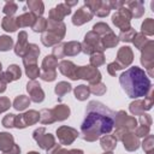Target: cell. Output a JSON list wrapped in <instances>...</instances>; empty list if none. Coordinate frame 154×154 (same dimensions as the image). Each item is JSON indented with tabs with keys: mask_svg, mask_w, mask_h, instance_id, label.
Wrapping results in <instances>:
<instances>
[{
	"mask_svg": "<svg viewBox=\"0 0 154 154\" xmlns=\"http://www.w3.org/2000/svg\"><path fill=\"white\" fill-rule=\"evenodd\" d=\"M116 112L102 102L93 100L85 107V117L81 124V137L87 142H94L114 128Z\"/></svg>",
	"mask_w": 154,
	"mask_h": 154,
	"instance_id": "1",
	"label": "cell"
},
{
	"mask_svg": "<svg viewBox=\"0 0 154 154\" xmlns=\"http://www.w3.org/2000/svg\"><path fill=\"white\" fill-rule=\"evenodd\" d=\"M119 83L126 95L131 99L146 96L152 89V83L146 71L138 66L129 67L119 76Z\"/></svg>",
	"mask_w": 154,
	"mask_h": 154,
	"instance_id": "2",
	"label": "cell"
},
{
	"mask_svg": "<svg viewBox=\"0 0 154 154\" xmlns=\"http://www.w3.org/2000/svg\"><path fill=\"white\" fill-rule=\"evenodd\" d=\"M103 51L105 49L101 45V37L97 34H95L93 30L88 31L84 36L83 42L81 43V52L91 55L95 52H103Z\"/></svg>",
	"mask_w": 154,
	"mask_h": 154,
	"instance_id": "3",
	"label": "cell"
},
{
	"mask_svg": "<svg viewBox=\"0 0 154 154\" xmlns=\"http://www.w3.org/2000/svg\"><path fill=\"white\" fill-rule=\"evenodd\" d=\"M114 125L116 129L123 130L125 132H134L137 128V119L132 116H129L125 111H118L116 112Z\"/></svg>",
	"mask_w": 154,
	"mask_h": 154,
	"instance_id": "4",
	"label": "cell"
},
{
	"mask_svg": "<svg viewBox=\"0 0 154 154\" xmlns=\"http://www.w3.org/2000/svg\"><path fill=\"white\" fill-rule=\"evenodd\" d=\"M141 64L146 69L149 77L154 76V41L149 40L148 43L141 49Z\"/></svg>",
	"mask_w": 154,
	"mask_h": 154,
	"instance_id": "5",
	"label": "cell"
},
{
	"mask_svg": "<svg viewBox=\"0 0 154 154\" xmlns=\"http://www.w3.org/2000/svg\"><path fill=\"white\" fill-rule=\"evenodd\" d=\"M153 102H154L153 89H150L149 93L144 96V99H142V100L137 99V100L132 101L129 105V111L134 116H142L143 113H146L147 111H149L153 107Z\"/></svg>",
	"mask_w": 154,
	"mask_h": 154,
	"instance_id": "6",
	"label": "cell"
},
{
	"mask_svg": "<svg viewBox=\"0 0 154 154\" xmlns=\"http://www.w3.org/2000/svg\"><path fill=\"white\" fill-rule=\"evenodd\" d=\"M32 138L36 141V143L38 144V147L41 149L48 150L52 147H54L55 143V137L52 134H47L45 128H37L36 130H34L32 132Z\"/></svg>",
	"mask_w": 154,
	"mask_h": 154,
	"instance_id": "7",
	"label": "cell"
},
{
	"mask_svg": "<svg viewBox=\"0 0 154 154\" xmlns=\"http://www.w3.org/2000/svg\"><path fill=\"white\" fill-rule=\"evenodd\" d=\"M77 79H85L89 83V85H91V84H96L101 82V73L96 67H93L90 65L78 66Z\"/></svg>",
	"mask_w": 154,
	"mask_h": 154,
	"instance_id": "8",
	"label": "cell"
},
{
	"mask_svg": "<svg viewBox=\"0 0 154 154\" xmlns=\"http://www.w3.org/2000/svg\"><path fill=\"white\" fill-rule=\"evenodd\" d=\"M38 120H40V112H37L35 109H29L25 113L16 116L14 128L24 129L26 126H30V125H34V124L38 123Z\"/></svg>",
	"mask_w": 154,
	"mask_h": 154,
	"instance_id": "9",
	"label": "cell"
},
{
	"mask_svg": "<svg viewBox=\"0 0 154 154\" xmlns=\"http://www.w3.org/2000/svg\"><path fill=\"white\" fill-rule=\"evenodd\" d=\"M57 136L61 146H69L75 142V140L79 136V134L75 128L61 125L57 129Z\"/></svg>",
	"mask_w": 154,
	"mask_h": 154,
	"instance_id": "10",
	"label": "cell"
},
{
	"mask_svg": "<svg viewBox=\"0 0 154 154\" xmlns=\"http://www.w3.org/2000/svg\"><path fill=\"white\" fill-rule=\"evenodd\" d=\"M131 13L129 12V10L124 6L122 8H119L113 16H112V23L120 29V31L129 29L130 25V20H131Z\"/></svg>",
	"mask_w": 154,
	"mask_h": 154,
	"instance_id": "11",
	"label": "cell"
},
{
	"mask_svg": "<svg viewBox=\"0 0 154 154\" xmlns=\"http://www.w3.org/2000/svg\"><path fill=\"white\" fill-rule=\"evenodd\" d=\"M26 91L29 93V99L32 102L40 103L45 100V91L36 81H29L26 83Z\"/></svg>",
	"mask_w": 154,
	"mask_h": 154,
	"instance_id": "12",
	"label": "cell"
},
{
	"mask_svg": "<svg viewBox=\"0 0 154 154\" xmlns=\"http://www.w3.org/2000/svg\"><path fill=\"white\" fill-rule=\"evenodd\" d=\"M122 69H125L128 66L131 65V63L134 61V52L132 49L129 47V46H123L118 49V53H117V58L116 60Z\"/></svg>",
	"mask_w": 154,
	"mask_h": 154,
	"instance_id": "13",
	"label": "cell"
},
{
	"mask_svg": "<svg viewBox=\"0 0 154 154\" xmlns=\"http://www.w3.org/2000/svg\"><path fill=\"white\" fill-rule=\"evenodd\" d=\"M150 125H152V117L147 113H143L142 116H140V119L137 120V128L135 129L134 134L137 137H146L147 135H149Z\"/></svg>",
	"mask_w": 154,
	"mask_h": 154,
	"instance_id": "14",
	"label": "cell"
},
{
	"mask_svg": "<svg viewBox=\"0 0 154 154\" xmlns=\"http://www.w3.org/2000/svg\"><path fill=\"white\" fill-rule=\"evenodd\" d=\"M93 17H94V14H93V12L90 11V8L84 5L83 7L78 8V10L73 13V16H72V24H73V25H77V26L83 25L84 23L91 20Z\"/></svg>",
	"mask_w": 154,
	"mask_h": 154,
	"instance_id": "15",
	"label": "cell"
},
{
	"mask_svg": "<svg viewBox=\"0 0 154 154\" xmlns=\"http://www.w3.org/2000/svg\"><path fill=\"white\" fill-rule=\"evenodd\" d=\"M22 77V70L17 64H12L8 66L6 71H2L0 73V81L4 83H11Z\"/></svg>",
	"mask_w": 154,
	"mask_h": 154,
	"instance_id": "16",
	"label": "cell"
},
{
	"mask_svg": "<svg viewBox=\"0 0 154 154\" xmlns=\"http://www.w3.org/2000/svg\"><path fill=\"white\" fill-rule=\"evenodd\" d=\"M71 13V8L69 6H66L64 2L63 4H58L55 7H53L51 11H49V14H48V19L49 20H53V22H63V19L69 16Z\"/></svg>",
	"mask_w": 154,
	"mask_h": 154,
	"instance_id": "17",
	"label": "cell"
},
{
	"mask_svg": "<svg viewBox=\"0 0 154 154\" xmlns=\"http://www.w3.org/2000/svg\"><path fill=\"white\" fill-rule=\"evenodd\" d=\"M40 55V48L35 43H29L28 49L23 57V65L26 67L29 65H35L37 64V58Z\"/></svg>",
	"mask_w": 154,
	"mask_h": 154,
	"instance_id": "18",
	"label": "cell"
},
{
	"mask_svg": "<svg viewBox=\"0 0 154 154\" xmlns=\"http://www.w3.org/2000/svg\"><path fill=\"white\" fill-rule=\"evenodd\" d=\"M58 67H59V71L64 76L69 77L72 81H77V69H78V66H76L72 61H70V60H61L58 64Z\"/></svg>",
	"mask_w": 154,
	"mask_h": 154,
	"instance_id": "19",
	"label": "cell"
},
{
	"mask_svg": "<svg viewBox=\"0 0 154 154\" xmlns=\"http://www.w3.org/2000/svg\"><path fill=\"white\" fill-rule=\"evenodd\" d=\"M125 7L129 10L132 18H141L144 14V4L142 0L125 1Z\"/></svg>",
	"mask_w": 154,
	"mask_h": 154,
	"instance_id": "20",
	"label": "cell"
},
{
	"mask_svg": "<svg viewBox=\"0 0 154 154\" xmlns=\"http://www.w3.org/2000/svg\"><path fill=\"white\" fill-rule=\"evenodd\" d=\"M46 31H48V32L55 35L57 37H59L60 40H63L66 34V25L63 22H53V20L48 19Z\"/></svg>",
	"mask_w": 154,
	"mask_h": 154,
	"instance_id": "21",
	"label": "cell"
},
{
	"mask_svg": "<svg viewBox=\"0 0 154 154\" xmlns=\"http://www.w3.org/2000/svg\"><path fill=\"white\" fill-rule=\"evenodd\" d=\"M28 45L29 43H28V34H26V31H19L17 43H16V46L13 48L16 55L23 58L25 52H26V49H28Z\"/></svg>",
	"mask_w": 154,
	"mask_h": 154,
	"instance_id": "22",
	"label": "cell"
},
{
	"mask_svg": "<svg viewBox=\"0 0 154 154\" xmlns=\"http://www.w3.org/2000/svg\"><path fill=\"white\" fill-rule=\"evenodd\" d=\"M122 142L124 144L125 150H128V152H135V150H137L140 148V144H141L138 137L134 132H128L124 136V138L122 140Z\"/></svg>",
	"mask_w": 154,
	"mask_h": 154,
	"instance_id": "23",
	"label": "cell"
},
{
	"mask_svg": "<svg viewBox=\"0 0 154 154\" xmlns=\"http://www.w3.org/2000/svg\"><path fill=\"white\" fill-rule=\"evenodd\" d=\"M53 111V114H54V118H55V122H63L65 119H67L70 117V107L67 105H64V103H59L54 108H52Z\"/></svg>",
	"mask_w": 154,
	"mask_h": 154,
	"instance_id": "24",
	"label": "cell"
},
{
	"mask_svg": "<svg viewBox=\"0 0 154 154\" xmlns=\"http://www.w3.org/2000/svg\"><path fill=\"white\" fill-rule=\"evenodd\" d=\"M37 17L35 14H32L31 12H25L18 17H16V23H17V28H26V26H32L35 19Z\"/></svg>",
	"mask_w": 154,
	"mask_h": 154,
	"instance_id": "25",
	"label": "cell"
},
{
	"mask_svg": "<svg viewBox=\"0 0 154 154\" xmlns=\"http://www.w3.org/2000/svg\"><path fill=\"white\" fill-rule=\"evenodd\" d=\"M117 140L113 135H103L100 137V144H101V148L105 150V152H113L117 147Z\"/></svg>",
	"mask_w": 154,
	"mask_h": 154,
	"instance_id": "26",
	"label": "cell"
},
{
	"mask_svg": "<svg viewBox=\"0 0 154 154\" xmlns=\"http://www.w3.org/2000/svg\"><path fill=\"white\" fill-rule=\"evenodd\" d=\"M78 53H81V42H78V41L64 42V54H65V57H75Z\"/></svg>",
	"mask_w": 154,
	"mask_h": 154,
	"instance_id": "27",
	"label": "cell"
},
{
	"mask_svg": "<svg viewBox=\"0 0 154 154\" xmlns=\"http://www.w3.org/2000/svg\"><path fill=\"white\" fill-rule=\"evenodd\" d=\"M26 6L30 10V12L32 14H35L36 17H41L43 14V12H45V5L40 0H28L26 1Z\"/></svg>",
	"mask_w": 154,
	"mask_h": 154,
	"instance_id": "28",
	"label": "cell"
},
{
	"mask_svg": "<svg viewBox=\"0 0 154 154\" xmlns=\"http://www.w3.org/2000/svg\"><path fill=\"white\" fill-rule=\"evenodd\" d=\"M118 43H119L118 35H116L113 31H112V32H109V34H106L105 36H102V37H101V45H102L103 49L113 48V47H116Z\"/></svg>",
	"mask_w": 154,
	"mask_h": 154,
	"instance_id": "29",
	"label": "cell"
},
{
	"mask_svg": "<svg viewBox=\"0 0 154 154\" xmlns=\"http://www.w3.org/2000/svg\"><path fill=\"white\" fill-rule=\"evenodd\" d=\"M14 144V138L10 132H0V150L6 152Z\"/></svg>",
	"mask_w": 154,
	"mask_h": 154,
	"instance_id": "30",
	"label": "cell"
},
{
	"mask_svg": "<svg viewBox=\"0 0 154 154\" xmlns=\"http://www.w3.org/2000/svg\"><path fill=\"white\" fill-rule=\"evenodd\" d=\"M41 42L43 43V46H46V47H54L55 45H58V43H60L61 42V40L59 38V37H57L55 35H53V34H51V32H48V31H45V32H42V35H41Z\"/></svg>",
	"mask_w": 154,
	"mask_h": 154,
	"instance_id": "31",
	"label": "cell"
},
{
	"mask_svg": "<svg viewBox=\"0 0 154 154\" xmlns=\"http://www.w3.org/2000/svg\"><path fill=\"white\" fill-rule=\"evenodd\" d=\"M30 99L29 96H25V95H18L16 96L14 101H13V108L17 109V111H24L29 107L30 105Z\"/></svg>",
	"mask_w": 154,
	"mask_h": 154,
	"instance_id": "32",
	"label": "cell"
},
{
	"mask_svg": "<svg viewBox=\"0 0 154 154\" xmlns=\"http://www.w3.org/2000/svg\"><path fill=\"white\" fill-rule=\"evenodd\" d=\"M55 67H58V59L55 57H53L52 54L46 55L42 60L41 64V69L42 71H49V70H55Z\"/></svg>",
	"mask_w": 154,
	"mask_h": 154,
	"instance_id": "33",
	"label": "cell"
},
{
	"mask_svg": "<svg viewBox=\"0 0 154 154\" xmlns=\"http://www.w3.org/2000/svg\"><path fill=\"white\" fill-rule=\"evenodd\" d=\"M73 94H75V97L79 101H84L89 97L90 95V90H89V87L88 85H84V84H79L77 85L75 89H73Z\"/></svg>",
	"mask_w": 154,
	"mask_h": 154,
	"instance_id": "34",
	"label": "cell"
},
{
	"mask_svg": "<svg viewBox=\"0 0 154 154\" xmlns=\"http://www.w3.org/2000/svg\"><path fill=\"white\" fill-rule=\"evenodd\" d=\"M1 26L5 31L7 32H14L18 28H17V23H16V17H8L5 16L1 20Z\"/></svg>",
	"mask_w": 154,
	"mask_h": 154,
	"instance_id": "35",
	"label": "cell"
},
{
	"mask_svg": "<svg viewBox=\"0 0 154 154\" xmlns=\"http://www.w3.org/2000/svg\"><path fill=\"white\" fill-rule=\"evenodd\" d=\"M40 122L45 125H49V124H53L55 122V118H54V114H53V111L52 109H48V108H43L40 111Z\"/></svg>",
	"mask_w": 154,
	"mask_h": 154,
	"instance_id": "36",
	"label": "cell"
},
{
	"mask_svg": "<svg viewBox=\"0 0 154 154\" xmlns=\"http://www.w3.org/2000/svg\"><path fill=\"white\" fill-rule=\"evenodd\" d=\"M72 90V87L69 82H65V81H61V82H58V84L55 85L54 88V93L58 95V97H63L65 94L70 93Z\"/></svg>",
	"mask_w": 154,
	"mask_h": 154,
	"instance_id": "37",
	"label": "cell"
},
{
	"mask_svg": "<svg viewBox=\"0 0 154 154\" xmlns=\"http://www.w3.org/2000/svg\"><path fill=\"white\" fill-rule=\"evenodd\" d=\"M141 32L146 36H153L154 35V19L147 18L143 20L141 25Z\"/></svg>",
	"mask_w": 154,
	"mask_h": 154,
	"instance_id": "38",
	"label": "cell"
},
{
	"mask_svg": "<svg viewBox=\"0 0 154 154\" xmlns=\"http://www.w3.org/2000/svg\"><path fill=\"white\" fill-rule=\"evenodd\" d=\"M105 61H106V59H105V55H103L102 52H95V53H93V54L90 55V58H89L90 66L96 67V69H97L99 66L103 65Z\"/></svg>",
	"mask_w": 154,
	"mask_h": 154,
	"instance_id": "39",
	"label": "cell"
},
{
	"mask_svg": "<svg viewBox=\"0 0 154 154\" xmlns=\"http://www.w3.org/2000/svg\"><path fill=\"white\" fill-rule=\"evenodd\" d=\"M93 31L101 37V36H105L106 34L112 32V29L108 26V24H106L103 22H99V23L93 25Z\"/></svg>",
	"mask_w": 154,
	"mask_h": 154,
	"instance_id": "40",
	"label": "cell"
},
{
	"mask_svg": "<svg viewBox=\"0 0 154 154\" xmlns=\"http://www.w3.org/2000/svg\"><path fill=\"white\" fill-rule=\"evenodd\" d=\"M135 35H136V30L132 26H130L129 29L120 31L118 35V38H119V41H123V42H132Z\"/></svg>",
	"mask_w": 154,
	"mask_h": 154,
	"instance_id": "41",
	"label": "cell"
},
{
	"mask_svg": "<svg viewBox=\"0 0 154 154\" xmlns=\"http://www.w3.org/2000/svg\"><path fill=\"white\" fill-rule=\"evenodd\" d=\"M32 31L35 32H45L47 29V19L43 17H37L31 26Z\"/></svg>",
	"mask_w": 154,
	"mask_h": 154,
	"instance_id": "42",
	"label": "cell"
},
{
	"mask_svg": "<svg viewBox=\"0 0 154 154\" xmlns=\"http://www.w3.org/2000/svg\"><path fill=\"white\" fill-rule=\"evenodd\" d=\"M148 38H147V36L146 35H143L142 32H136V35H135V37H134V40H132V43L135 45V47L137 48V49H142L147 43H148Z\"/></svg>",
	"mask_w": 154,
	"mask_h": 154,
	"instance_id": "43",
	"label": "cell"
},
{
	"mask_svg": "<svg viewBox=\"0 0 154 154\" xmlns=\"http://www.w3.org/2000/svg\"><path fill=\"white\" fill-rule=\"evenodd\" d=\"M13 47V40L12 37L7 35L0 36V52H7Z\"/></svg>",
	"mask_w": 154,
	"mask_h": 154,
	"instance_id": "44",
	"label": "cell"
},
{
	"mask_svg": "<svg viewBox=\"0 0 154 154\" xmlns=\"http://www.w3.org/2000/svg\"><path fill=\"white\" fill-rule=\"evenodd\" d=\"M25 73L26 76L30 78V81H35L37 77H40V73H41V70L38 67L37 64L35 65H29L25 67Z\"/></svg>",
	"mask_w": 154,
	"mask_h": 154,
	"instance_id": "45",
	"label": "cell"
},
{
	"mask_svg": "<svg viewBox=\"0 0 154 154\" xmlns=\"http://www.w3.org/2000/svg\"><path fill=\"white\" fill-rule=\"evenodd\" d=\"M141 146H142V148H143V150H144L146 153L154 152V136L150 135V134L147 135V136L144 137V140L142 141Z\"/></svg>",
	"mask_w": 154,
	"mask_h": 154,
	"instance_id": "46",
	"label": "cell"
},
{
	"mask_svg": "<svg viewBox=\"0 0 154 154\" xmlns=\"http://www.w3.org/2000/svg\"><path fill=\"white\" fill-rule=\"evenodd\" d=\"M17 10H18V6L14 1H6L4 5L2 12L8 17H13V14L17 12Z\"/></svg>",
	"mask_w": 154,
	"mask_h": 154,
	"instance_id": "47",
	"label": "cell"
},
{
	"mask_svg": "<svg viewBox=\"0 0 154 154\" xmlns=\"http://www.w3.org/2000/svg\"><path fill=\"white\" fill-rule=\"evenodd\" d=\"M88 87H89L90 93H93L94 95H97V96L103 95V94L106 93V90H107L106 85H105L102 82H99V83H96V84H91V85H88Z\"/></svg>",
	"mask_w": 154,
	"mask_h": 154,
	"instance_id": "48",
	"label": "cell"
},
{
	"mask_svg": "<svg viewBox=\"0 0 154 154\" xmlns=\"http://www.w3.org/2000/svg\"><path fill=\"white\" fill-rule=\"evenodd\" d=\"M109 12H111L109 2H108V1H101V5H100V7L97 8V11L95 12V14H96L97 17H101V18H102V17L108 16Z\"/></svg>",
	"mask_w": 154,
	"mask_h": 154,
	"instance_id": "49",
	"label": "cell"
},
{
	"mask_svg": "<svg viewBox=\"0 0 154 154\" xmlns=\"http://www.w3.org/2000/svg\"><path fill=\"white\" fill-rule=\"evenodd\" d=\"M40 78L45 82H53L57 78V71L55 70H49V71H41Z\"/></svg>",
	"mask_w": 154,
	"mask_h": 154,
	"instance_id": "50",
	"label": "cell"
},
{
	"mask_svg": "<svg viewBox=\"0 0 154 154\" xmlns=\"http://www.w3.org/2000/svg\"><path fill=\"white\" fill-rule=\"evenodd\" d=\"M14 119H16V114L13 113H8L2 118V126H5L6 129H11L14 128Z\"/></svg>",
	"mask_w": 154,
	"mask_h": 154,
	"instance_id": "51",
	"label": "cell"
},
{
	"mask_svg": "<svg viewBox=\"0 0 154 154\" xmlns=\"http://www.w3.org/2000/svg\"><path fill=\"white\" fill-rule=\"evenodd\" d=\"M52 55L55 57L57 59H61V58L65 57V54H64V43H63V42H60V43H58V45H55V46L53 47V49H52Z\"/></svg>",
	"mask_w": 154,
	"mask_h": 154,
	"instance_id": "52",
	"label": "cell"
},
{
	"mask_svg": "<svg viewBox=\"0 0 154 154\" xmlns=\"http://www.w3.org/2000/svg\"><path fill=\"white\" fill-rule=\"evenodd\" d=\"M47 154H70V150L65 149L61 144H55L54 147L47 150Z\"/></svg>",
	"mask_w": 154,
	"mask_h": 154,
	"instance_id": "53",
	"label": "cell"
},
{
	"mask_svg": "<svg viewBox=\"0 0 154 154\" xmlns=\"http://www.w3.org/2000/svg\"><path fill=\"white\" fill-rule=\"evenodd\" d=\"M84 5L90 8V11L93 12V14H95V12L97 11V8L101 5V1L100 0H85L84 1Z\"/></svg>",
	"mask_w": 154,
	"mask_h": 154,
	"instance_id": "54",
	"label": "cell"
},
{
	"mask_svg": "<svg viewBox=\"0 0 154 154\" xmlns=\"http://www.w3.org/2000/svg\"><path fill=\"white\" fill-rule=\"evenodd\" d=\"M120 70H123V69H122V66H120L117 61H112V63H109V64L107 65V72H108L111 76H116V73H117L118 71H120Z\"/></svg>",
	"mask_w": 154,
	"mask_h": 154,
	"instance_id": "55",
	"label": "cell"
},
{
	"mask_svg": "<svg viewBox=\"0 0 154 154\" xmlns=\"http://www.w3.org/2000/svg\"><path fill=\"white\" fill-rule=\"evenodd\" d=\"M11 107V101L6 96H0V113L6 112Z\"/></svg>",
	"mask_w": 154,
	"mask_h": 154,
	"instance_id": "56",
	"label": "cell"
},
{
	"mask_svg": "<svg viewBox=\"0 0 154 154\" xmlns=\"http://www.w3.org/2000/svg\"><path fill=\"white\" fill-rule=\"evenodd\" d=\"M109 2V6H111V10H119L122 7L125 6V1H119V0H112V1H108Z\"/></svg>",
	"mask_w": 154,
	"mask_h": 154,
	"instance_id": "57",
	"label": "cell"
},
{
	"mask_svg": "<svg viewBox=\"0 0 154 154\" xmlns=\"http://www.w3.org/2000/svg\"><path fill=\"white\" fill-rule=\"evenodd\" d=\"M2 154H20V148H19V146L18 144H13L12 146V148H10L8 150H6V152H2Z\"/></svg>",
	"mask_w": 154,
	"mask_h": 154,
	"instance_id": "58",
	"label": "cell"
},
{
	"mask_svg": "<svg viewBox=\"0 0 154 154\" xmlns=\"http://www.w3.org/2000/svg\"><path fill=\"white\" fill-rule=\"evenodd\" d=\"M77 2H78V0H75V1H65L64 4H65L66 6H69V7L71 8L72 6H75V5H77Z\"/></svg>",
	"mask_w": 154,
	"mask_h": 154,
	"instance_id": "59",
	"label": "cell"
},
{
	"mask_svg": "<svg viewBox=\"0 0 154 154\" xmlns=\"http://www.w3.org/2000/svg\"><path fill=\"white\" fill-rule=\"evenodd\" d=\"M70 154H84V153H83L82 149H71Z\"/></svg>",
	"mask_w": 154,
	"mask_h": 154,
	"instance_id": "60",
	"label": "cell"
},
{
	"mask_svg": "<svg viewBox=\"0 0 154 154\" xmlns=\"http://www.w3.org/2000/svg\"><path fill=\"white\" fill-rule=\"evenodd\" d=\"M5 90H6V83H4V82L0 81V94L4 93Z\"/></svg>",
	"mask_w": 154,
	"mask_h": 154,
	"instance_id": "61",
	"label": "cell"
},
{
	"mask_svg": "<svg viewBox=\"0 0 154 154\" xmlns=\"http://www.w3.org/2000/svg\"><path fill=\"white\" fill-rule=\"evenodd\" d=\"M26 154H40V153H38V152H34V150H32V152H29V153H26Z\"/></svg>",
	"mask_w": 154,
	"mask_h": 154,
	"instance_id": "62",
	"label": "cell"
},
{
	"mask_svg": "<svg viewBox=\"0 0 154 154\" xmlns=\"http://www.w3.org/2000/svg\"><path fill=\"white\" fill-rule=\"evenodd\" d=\"M2 72V65H1V63H0V73Z\"/></svg>",
	"mask_w": 154,
	"mask_h": 154,
	"instance_id": "63",
	"label": "cell"
}]
</instances>
